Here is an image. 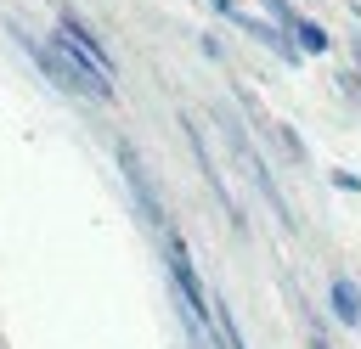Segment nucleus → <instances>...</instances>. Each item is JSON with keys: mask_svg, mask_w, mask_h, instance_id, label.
<instances>
[{"mask_svg": "<svg viewBox=\"0 0 361 349\" xmlns=\"http://www.w3.org/2000/svg\"><path fill=\"white\" fill-rule=\"evenodd\" d=\"M56 34H62V39H68V45H73V51H79V56L90 62V68L113 73V51L102 45V34H96V28H90V23H85V17L73 11V6H62V11H56Z\"/></svg>", "mask_w": 361, "mask_h": 349, "instance_id": "f257e3e1", "label": "nucleus"}, {"mask_svg": "<svg viewBox=\"0 0 361 349\" xmlns=\"http://www.w3.org/2000/svg\"><path fill=\"white\" fill-rule=\"evenodd\" d=\"M113 158L124 163V180H130V191H135V203L147 208V220H152V225L164 231L169 220H164V203H158V197H152V186H147V169H141V158H135V146H130V141H113Z\"/></svg>", "mask_w": 361, "mask_h": 349, "instance_id": "f03ea898", "label": "nucleus"}, {"mask_svg": "<svg viewBox=\"0 0 361 349\" xmlns=\"http://www.w3.org/2000/svg\"><path fill=\"white\" fill-rule=\"evenodd\" d=\"M327 298H333V315H338V326H361V293H355V281H350V276H333Z\"/></svg>", "mask_w": 361, "mask_h": 349, "instance_id": "7ed1b4c3", "label": "nucleus"}, {"mask_svg": "<svg viewBox=\"0 0 361 349\" xmlns=\"http://www.w3.org/2000/svg\"><path fill=\"white\" fill-rule=\"evenodd\" d=\"M288 34H293V45H299V51H327V45H333V34H327L322 23H310V17H293V23H288Z\"/></svg>", "mask_w": 361, "mask_h": 349, "instance_id": "20e7f679", "label": "nucleus"}, {"mask_svg": "<svg viewBox=\"0 0 361 349\" xmlns=\"http://www.w3.org/2000/svg\"><path fill=\"white\" fill-rule=\"evenodd\" d=\"M344 90L355 96V107H361V73H344Z\"/></svg>", "mask_w": 361, "mask_h": 349, "instance_id": "39448f33", "label": "nucleus"}, {"mask_svg": "<svg viewBox=\"0 0 361 349\" xmlns=\"http://www.w3.org/2000/svg\"><path fill=\"white\" fill-rule=\"evenodd\" d=\"M350 51H355V62H361V39H350Z\"/></svg>", "mask_w": 361, "mask_h": 349, "instance_id": "423d86ee", "label": "nucleus"}]
</instances>
